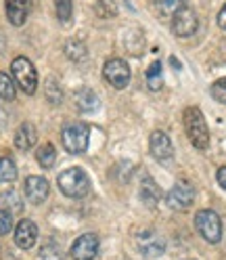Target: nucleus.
I'll return each mask as SVG.
<instances>
[{"label":"nucleus","instance_id":"obj_22","mask_svg":"<svg viewBox=\"0 0 226 260\" xmlns=\"http://www.w3.org/2000/svg\"><path fill=\"white\" fill-rule=\"evenodd\" d=\"M44 96H46V101L51 103V105H59L63 101V90H61V86H59V82H57L55 78H48L46 80Z\"/></svg>","mask_w":226,"mask_h":260},{"label":"nucleus","instance_id":"obj_1","mask_svg":"<svg viewBox=\"0 0 226 260\" xmlns=\"http://www.w3.org/2000/svg\"><path fill=\"white\" fill-rule=\"evenodd\" d=\"M184 128H186V137L195 149L205 151L209 147V128L199 107L184 109Z\"/></svg>","mask_w":226,"mask_h":260},{"label":"nucleus","instance_id":"obj_31","mask_svg":"<svg viewBox=\"0 0 226 260\" xmlns=\"http://www.w3.org/2000/svg\"><path fill=\"white\" fill-rule=\"evenodd\" d=\"M216 181H218V185L226 191V166L218 168V172H216Z\"/></svg>","mask_w":226,"mask_h":260},{"label":"nucleus","instance_id":"obj_32","mask_svg":"<svg viewBox=\"0 0 226 260\" xmlns=\"http://www.w3.org/2000/svg\"><path fill=\"white\" fill-rule=\"evenodd\" d=\"M218 25L222 27V29H226V5L220 9V13H218Z\"/></svg>","mask_w":226,"mask_h":260},{"label":"nucleus","instance_id":"obj_8","mask_svg":"<svg viewBox=\"0 0 226 260\" xmlns=\"http://www.w3.org/2000/svg\"><path fill=\"white\" fill-rule=\"evenodd\" d=\"M103 76L107 82L118 90L130 84V68H128V63L124 59H109L103 68Z\"/></svg>","mask_w":226,"mask_h":260},{"label":"nucleus","instance_id":"obj_25","mask_svg":"<svg viewBox=\"0 0 226 260\" xmlns=\"http://www.w3.org/2000/svg\"><path fill=\"white\" fill-rule=\"evenodd\" d=\"M55 11L61 23H69L71 15H73V3L71 0H55Z\"/></svg>","mask_w":226,"mask_h":260},{"label":"nucleus","instance_id":"obj_5","mask_svg":"<svg viewBox=\"0 0 226 260\" xmlns=\"http://www.w3.org/2000/svg\"><path fill=\"white\" fill-rule=\"evenodd\" d=\"M63 149L71 155L84 153L88 149V128L84 124H67L61 133Z\"/></svg>","mask_w":226,"mask_h":260},{"label":"nucleus","instance_id":"obj_13","mask_svg":"<svg viewBox=\"0 0 226 260\" xmlns=\"http://www.w3.org/2000/svg\"><path fill=\"white\" fill-rule=\"evenodd\" d=\"M36 241H38V226H36V222L29 220V218L19 220V224L15 226V243H17V248L31 250L36 246Z\"/></svg>","mask_w":226,"mask_h":260},{"label":"nucleus","instance_id":"obj_20","mask_svg":"<svg viewBox=\"0 0 226 260\" xmlns=\"http://www.w3.org/2000/svg\"><path fill=\"white\" fill-rule=\"evenodd\" d=\"M63 246L55 239H48L40 248V260H63Z\"/></svg>","mask_w":226,"mask_h":260},{"label":"nucleus","instance_id":"obj_3","mask_svg":"<svg viewBox=\"0 0 226 260\" xmlns=\"http://www.w3.org/2000/svg\"><path fill=\"white\" fill-rule=\"evenodd\" d=\"M13 80L25 94H34L38 90V72L27 57H17L11 63Z\"/></svg>","mask_w":226,"mask_h":260},{"label":"nucleus","instance_id":"obj_21","mask_svg":"<svg viewBox=\"0 0 226 260\" xmlns=\"http://www.w3.org/2000/svg\"><path fill=\"white\" fill-rule=\"evenodd\" d=\"M17 178V166L7 155L0 157V183H13Z\"/></svg>","mask_w":226,"mask_h":260},{"label":"nucleus","instance_id":"obj_27","mask_svg":"<svg viewBox=\"0 0 226 260\" xmlns=\"http://www.w3.org/2000/svg\"><path fill=\"white\" fill-rule=\"evenodd\" d=\"M94 9H96V15H99V17H103V19H111L113 15L118 13V7H116V3H113V0H99Z\"/></svg>","mask_w":226,"mask_h":260},{"label":"nucleus","instance_id":"obj_23","mask_svg":"<svg viewBox=\"0 0 226 260\" xmlns=\"http://www.w3.org/2000/svg\"><path fill=\"white\" fill-rule=\"evenodd\" d=\"M15 94H17V90H15V80L0 72V99L15 101Z\"/></svg>","mask_w":226,"mask_h":260},{"label":"nucleus","instance_id":"obj_7","mask_svg":"<svg viewBox=\"0 0 226 260\" xmlns=\"http://www.w3.org/2000/svg\"><path fill=\"white\" fill-rule=\"evenodd\" d=\"M199 27V19H197V13L193 11L191 7H182L172 15V31L178 38H189L197 31Z\"/></svg>","mask_w":226,"mask_h":260},{"label":"nucleus","instance_id":"obj_12","mask_svg":"<svg viewBox=\"0 0 226 260\" xmlns=\"http://www.w3.org/2000/svg\"><path fill=\"white\" fill-rule=\"evenodd\" d=\"M149 151L157 161H168L174 155V147L170 137L164 133V130H155L149 137Z\"/></svg>","mask_w":226,"mask_h":260},{"label":"nucleus","instance_id":"obj_6","mask_svg":"<svg viewBox=\"0 0 226 260\" xmlns=\"http://www.w3.org/2000/svg\"><path fill=\"white\" fill-rule=\"evenodd\" d=\"M195 202V187H193L189 181H178L166 195V204L172 210H178V212H184L189 210Z\"/></svg>","mask_w":226,"mask_h":260},{"label":"nucleus","instance_id":"obj_29","mask_svg":"<svg viewBox=\"0 0 226 260\" xmlns=\"http://www.w3.org/2000/svg\"><path fill=\"white\" fill-rule=\"evenodd\" d=\"M212 96L218 101V103H224L226 105V78H220L212 84Z\"/></svg>","mask_w":226,"mask_h":260},{"label":"nucleus","instance_id":"obj_10","mask_svg":"<svg viewBox=\"0 0 226 260\" xmlns=\"http://www.w3.org/2000/svg\"><path fill=\"white\" fill-rule=\"evenodd\" d=\"M99 254V235L84 233L71 243V258L73 260H94Z\"/></svg>","mask_w":226,"mask_h":260},{"label":"nucleus","instance_id":"obj_28","mask_svg":"<svg viewBox=\"0 0 226 260\" xmlns=\"http://www.w3.org/2000/svg\"><path fill=\"white\" fill-rule=\"evenodd\" d=\"M0 202H3V206H7V208H11L13 212H19L21 210V204H19V198H17V193L15 191H9V193H3L0 195ZM9 210V212H11Z\"/></svg>","mask_w":226,"mask_h":260},{"label":"nucleus","instance_id":"obj_16","mask_svg":"<svg viewBox=\"0 0 226 260\" xmlns=\"http://www.w3.org/2000/svg\"><path fill=\"white\" fill-rule=\"evenodd\" d=\"M159 195H161V191H159V187H157V183L153 181L151 176H144L142 178V183H140V200L147 204V206H157V202H159Z\"/></svg>","mask_w":226,"mask_h":260},{"label":"nucleus","instance_id":"obj_11","mask_svg":"<svg viewBox=\"0 0 226 260\" xmlns=\"http://www.w3.org/2000/svg\"><path fill=\"white\" fill-rule=\"evenodd\" d=\"M48 191H51V185H48V181H46L44 176L31 174V176L25 178V183H23L25 198H27L29 204H34V206H40L42 202H46Z\"/></svg>","mask_w":226,"mask_h":260},{"label":"nucleus","instance_id":"obj_17","mask_svg":"<svg viewBox=\"0 0 226 260\" xmlns=\"http://www.w3.org/2000/svg\"><path fill=\"white\" fill-rule=\"evenodd\" d=\"M76 105L80 111H94L99 107V96L96 92H92L90 88H82L76 92Z\"/></svg>","mask_w":226,"mask_h":260},{"label":"nucleus","instance_id":"obj_30","mask_svg":"<svg viewBox=\"0 0 226 260\" xmlns=\"http://www.w3.org/2000/svg\"><path fill=\"white\" fill-rule=\"evenodd\" d=\"M11 229H13V216L9 210L0 208V235H7Z\"/></svg>","mask_w":226,"mask_h":260},{"label":"nucleus","instance_id":"obj_24","mask_svg":"<svg viewBox=\"0 0 226 260\" xmlns=\"http://www.w3.org/2000/svg\"><path fill=\"white\" fill-rule=\"evenodd\" d=\"M147 82H149L151 90H159L161 84H164V76H161V63L159 61H155L147 70Z\"/></svg>","mask_w":226,"mask_h":260},{"label":"nucleus","instance_id":"obj_14","mask_svg":"<svg viewBox=\"0 0 226 260\" xmlns=\"http://www.w3.org/2000/svg\"><path fill=\"white\" fill-rule=\"evenodd\" d=\"M36 143H38V130L31 122H23L17 130H15V147L19 151L34 149Z\"/></svg>","mask_w":226,"mask_h":260},{"label":"nucleus","instance_id":"obj_9","mask_svg":"<svg viewBox=\"0 0 226 260\" xmlns=\"http://www.w3.org/2000/svg\"><path fill=\"white\" fill-rule=\"evenodd\" d=\"M136 246L142 256L147 258H157L166 252V239L157 231H142L136 235Z\"/></svg>","mask_w":226,"mask_h":260},{"label":"nucleus","instance_id":"obj_19","mask_svg":"<svg viewBox=\"0 0 226 260\" xmlns=\"http://www.w3.org/2000/svg\"><path fill=\"white\" fill-rule=\"evenodd\" d=\"M63 51H65L67 59L80 63V61H84L88 57V51H86V44L84 42H80V40H67L65 46H63Z\"/></svg>","mask_w":226,"mask_h":260},{"label":"nucleus","instance_id":"obj_4","mask_svg":"<svg viewBox=\"0 0 226 260\" xmlns=\"http://www.w3.org/2000/svg\"><path fill=\"white\" fill-rule=\"evenodd\" d=\"M195 229L207 243H220L222 239V218L214 210H199L195 214Z\"/></svg>","mask_w":226,"mask_h":260},{"label":"nucleus","instance_id":"obj_15","mask_svg":"<svg viewBox=\"0 0 226 260\" xmlns=\"http://www.w3.org/2000/svg\"><path fill=\"white\" fill-rule=\"evenodd\" d=\"M5 7H7V19L11 25L21 27L27 21V13H29L27 0H5Z\"/></svg>","mask_w":226,"mask_h":260},{"label":"nucleus","instance_id":"obj_18","mask_svg":"<svg viewBox=\"0 0 226 260\" xmlns=\"http://www.w3.org/2000/svg\"><path fill=\"white\" fill-rule=\"evenodd\" d=\"M36 159H38V164L42 168H53L55 166V161H57V151L53 147V143H44L38 147L36 151Z\"/></svg>","mask_w":226,"mask_h":260},{"label":"nucleus","instance_id":"obj_26","mask_svg":"<svg viewBox=\"0 0 226 260\" xmlns=\"http://www.w3.org/2000/svg\"><path fill=\"white\" fill-rule=\"evenodd\" d=\"M155 7L161 15H174L178 9L184 7V0H155Z\"/></svg>","mask_w":226,"mask_h":260},{"label":"nucleus","instance_id":"obj_2","mask_svg":"<svg viewBox=\"0 0 226 260\" xmlns=\"http://www.w3.org/2000/svg\"><path fill=\"white\" fill-rule=\"evenodd\" d=\"M57 185H59V191L63 195L78 200V198H84V195L90 191V178L82 168L73 166V168H67L59 174Z\"/></svg>","mask_w":226,"mask_h":260}]
</instances>
